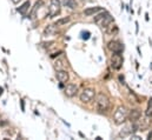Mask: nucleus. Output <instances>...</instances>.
I'll return each instance as SVG.
<instances>
[{"label": "nucleus", "mask_w": 152, "mask_h": 140, "mask_svg": "<svg viewBox=\"0 0 152 140\" xmlns=\"http://www.w3.org/2000/svg\"><path fill=\"white\" fill-rule=\"evenodd\" d=\"M133 124H134V127H136L137 132L138 131L143 132V131H146V130L150 128V126H151V118L146 115L144 118H139L138 120L133 121Z\"/></svg>", "instance_id": "obj_3"}, {"label": "nucleus", "mask_w": 152, "mask_h": 140, "mask_svg": "<svg viewBox=\"0 0 152 140\" xmlns=\"http://www.w3.org/2000/svg\"><path fill=\"white\" fill-rule=\"evenodd\" d=\"M127 114H129V111L125 106L120 105L117 107L115 112L113 114V120H114V124L115 125H121L126 121L127 119Z\"/></svg>", "instance_id": "obj_1"}, {"label": "nucleus", "mask_w": 152, "mask_h": 140, "mask_svg": "<svg viewBox=\"0 0 152 140\" xmlns=\"http://www.w3.org/2000/svg\"><path fill=\"white\" fill-rule=\"evenodd\" d=\"M21 111L25 112V104H24V100H21Z\"/></svg>", "instance_id": "obj_26"}, {"label": "nucleus", "mask_w": 152, "mask_h": 140, "mask_svg": "<svg viewBox=\"0 0 152 140\" xmlns=\"http://www.w3.org/2000/svg\"><path fill=\"white\" fill-rule=\"evenodd\" d=\"M57 79L59 80L60 84H66L70 79V75H69V72L65 70H59L57 71V74H56Z\"/></svg>", "instance_id": "obj_9"}, {"label": "nucleus", "mask_w": 152, "mask_h": 140, "mask_svg": "<svg viewBox=\"0 0 152 140\" xmlns=\"http://www.w3.org/2000/svg\"><path fill=\"white\" fill-rule=\"evenodd\" d=\"M90 35H91V33L88 31H86V32H83L81 33V38L85 39V40H87V39H90Z\"/></svg>", "instance_id": "obj_21"}, {"label": "nucleus", "mask_w": 152, "mask_h": 140, "mask_svg": "<svg viewBox=\"0 0 152 140\" xmlns=\"http://www.w3.org/2000/svg\"><path fill=\"white\" fill-rule=\"evenodd\" d=\"M61 9V2L60 0H50V7H48V17L54 18L60 13Z\"/></svg>", "instance_id": "obj_5"}, {"label": "nucleus", "mask_w": 152, "mask_h": 140, "mask_svg": "<svg viewBox=\"0 0 152 140\" xmlns=\"http://www.w3.org/2000/svg\"><path fill=\"white\" fill-rule=\"evenodd\" d=\"M77 92H78V87H77V85H75V84H67V86L65 87V94L69 98L76 97Z\"/></svg>", "instance_id": "obj_10"}, {"label": "nucleus", "mask_w": 152, "mask_h": 140, "mask_svg": "<svg viewBox=\"0 0 152 140\" xmlns=\"http://www.w3.org/2000/svg\"><path fill=\"white\" fill-rule=\"evenodd\" d=\"M57 32V26L56 25H50L45 28L44 31V35H52Z\"/></svg>", "instance_id": "obj_17"}, {"label": "nucleus", "mask_w": 152, "mask_h": 140, "mask_svg": "<svg viewBox=\"0 0 152 140\" xmlns=\"http://www.w3.org/2000/svg\"><path fill=\"white\" fill-rule=\"evenodd\" d=\"M42 6V0H39L37 1L36 4H34V6H33V8L31 9V13H30V15H28V18L32 20V19H34L36 17H37V14H38V11L39 8Z\"/></svg>", "instance_id": "obj_13"}, {"label": "nucleus", "mask_w": 152, "mask_h": 140, "mask_svg": "<svg viewBox=\"0 0 152 140\" xmlns=\"http://www.w3.org/2000/svg\"><path fill=\"white\" fill-rule=\"evenodd\" d=\"M96 101H97V107L99 112H105L110 106V99L104 93H98Z\"/></svg>", "instance_id": "obj_2"}, {"label": "nucleus", "mask_w": 152, "mask_h": 140, "mask_svg": "<svg viewBox=\"0 0 152 140\" xmlns=\"http://www.w3.org/2000/svg\"><path fill=\"white\" fill-rule=\"evenodd\" d=\"M54 67H56V70L57 71L64 70V67H65L64 60H57V61H56V64H54Z\"/></svg>", "instance_id": "obj_19"}, {"label": "nucleus", "mask_w": 152, "mask_h": 140, "mask_svg": "<svg viewBox=\"0 0 152 140\" xmlns=\"http://www.w3.org/2000/svg\"><path fill=\"white\" fill-rule=\"evenodd\" d=\"M148 138H149V139H151V138H152V131H151V132H150V133H149V136H148Z\"/></svg>", "instance_id": "obj_30"}, {"label": "nucleus", "mask_w": 152, "mask_h": 140, "mask_svg": "<svg viewBox=\"0 0 152 140\" xmlns=\"http://www.w3.org/2000/svg\"><path fill=\"white\" fill-rule=\"evenodd\" d=\"M63 5L65 7H69L71 9H75V8H77V6H78V2H77L76 0H63Z\"/></svg>", "instance_id": "obj_16"}, {"label": "nucleus", "mask_w": 152, "mask_h": 140, "mask_svg": "<svg viewBox=\"0 0 152 140\" xmlns=\"http://www.w3.org/2000/svg\"><path fill=\"white\" fill-rule=\"evenodd\" d=\"M2 91H4V90H2V88H1V87H0V96H1V94H2Z\"/></svg>", "instance_id": "obj_31"}, {"label": "nucleus", "mask_w": 152, "mask_h": 140, "mask_svg": "<svg viewBox=\"0 0 152 140\" xmlns=\"http://www.w3.org/2000/svg\"><path fill=\"white\" fill-rule=\"evenodd\" d=\"M146 115L148 117H150V118H152V106H148V109H146Z\"/></svg>", "instance_id": "obj_22"}, {"label": "nucleus", "mask_w": 152, "mask_h": 140, "mask_svg": "<svg viewBox=\"0 0 152 140\" xmlns=\"http://www.w3.org/2000/svg\"><path fill=\"white\" fill-rule=\"evenodd\" d=\"M30 6H31V2L30 1H25L20 7H18L17 8V11L20 13V14H23V15H25L26 13H27V11H28V8H30Z\"/></svg>", "instance_id": "obj_15"}, {"label": "nucleus", "mask_w": 152, "mask_h": 140, "mask_svg": "<svg viewBox=\"0 0 152 140\" xmlns=\"http://www.w3.org/2000/svg\"><path fill=\"white\" fill-rule=\"evenodd\" d=\"M100 11H103V8H102V7H99V6H94V7H87V8L84 11V14L90 17V15H93V14H96V13L100 12Z\"/></svg>", "instance_id": "obj_14"}, {"label": "nucleus", "mask_w": 152, "mask_h": 140, "mask_svg": "<svg viewBox=\"0 0 152 140\" xmlns=\"http://www.w3.org/2000/svg\"><path fill=\"white\" fill-rule=\"evenodd\" d=\"M112 23H113V17L107 12V13L104 15V18H103L98 24H99L102 27H106L107 25H110V24H112Z\"/></svg>", "instance_id": "obj_12"}, {"label": "nucleus", "mask_w": 152, "mask_h": 140, "mask_svg": "<svg viewBox=\"0 0 152 140\" xmlns=\"http://www.w3.org/2000/svg\"><path fill=\"white\" fill-rule=\"evenodd\" d=\"M19 1H21V0H12V2H13L14 5H17V4H19Z\"/></svg>", "instance_id": "obj_27"}, {"label": "nucleus", "mask_w": 152, "mask_h": 140, "mask_svg": "<svg viewBox=\"0 0 152 140\" xmlns=\"http://www.w3.org/2000/svg\"><path fill=\"white\" fill-rule=\"evenodd\" d=\"M53 44H54V41H48V42H44V46L45 47H51Z\"/></svg>", "instance_id": "obj_23"}, {"label": "nucleus", "mask_w": 152, "mask_h": 140, "mask_svg": "<svg viewBox=\"0 0 152 140\" xmlns=\"http://www.w3.org/2000/svg\"><path fill=\"white\" fill-rule=\"evenodd\" d=\"M131 139H136V140H138V139H140V137H138V136H136V134L133 133V134H131Z\"/></svg>", "instance_id": "obj_25"}, {"label": "nucleus", "mask_w": 152, "mask_h": 140, "mask_svg": "<svg viewBox=\"0 0 152 140\" xmlns=\"http://www.w3.org/2000/svg\"><path fill=\"white\" fill-rule=\"evenodd\" d=\"M123 63H124V59H123L121 54L114 53L113 55L111 57V67L113 70H120L121 66H123Z\"/></svg>", "instance_id": "obj_6"}, {"label": "nucleus", "mask_w": 152, "mask_h": 140, "mask_svg": "<svg viewBox=\"0 0 152 140\" xmlns=\"http://www.w3.org/2000/svg\"><path fill=\"white\" fill-rule=\"evenodd\" d=\"M140 117H142V112H140V109H138V108H133V109L129 111L127 119H129L131 122H133V121L138 120Z\"/></svg>", "instance_id": "obj_11"}, {"label": "nucleus", "mask_w": 152, "mask_h": 140, "mask_svg": "<svg viewBox=\"0 0 152 140\" xmlns=\"http://www.w3.org/2000/svg\"><path fill=\"white\" fill-rule=\"evenodd\" d=\"M61 53H63V52H61V51H59V52H56V53H53V54H52L51 57H52V58H56V57H58V55H60Z\"/></svg>", "instance_id": "obj_24"}, {"label": "nucleus", "mask_w": 152, "mask_h": 140, "mask_svg": "<svg viewBox=\"0 0 152 140\" xmlns=\"http://www.w3.org/2000/svg\"><path fill=\"white\" fill-rule=\"evenodd\" d=\"M96 97V91L94 88H91V87H87V88H84L83 92L80 93L79 98H80V101L84 103V104H88L93 100V98Z\"/></svg>", "instance_id": "obj_4"}, {"label": "nucleus", "mask_w": 152, "mask_h": 140, "mask_svg": "<svg viewBox=\"0 0 152 140\" xmlns=\"http://www.w3.org/2000/svg\"><path fill=\"white\" fill-rule=\"evenodd\" d=\"M107 48H109L111 52H113V53H119V54H121L123 51H124V46H123V44L119 42V41H117V40L110 41L109 45H107Z\"/></svg>", "instance_id": "obj_8"}, {"label": "nucleus", "mask_w": 152, "mask_h": 140, "mask_svg": "<svg viewBox=\"0 0 152 140\" xmlns=\"http://www.w3.org/2000/svg\"><path fill=\"white\" fill-rule=\"evenodd\" d=\"M69 21H70V18H69V17H65V18L58 19V20L56 21V24H54V25L58 27V26H63V25H66Z\"/></svg>", "instance_id": "obj_18"}, {"label": "nucleus", "mask_w": 152, "mask_h": 140, "mask_svg": "<svg viewBox=\"0 0 152 140\" xmlns=\"http://www.w3.org/2000/svg\"><path fill=\"white\" fill-rule=\"evenodd\" d=\"M106 13H107V12H106V11H104V12H102V13L97 14V15L94 17V23H97V24H98V23H99V21H100V20L104 18V15H105Z\"/></svg>", "instance_id": "obj_20"}, {"label": "nucleus", "mask_w": 152, "mask_h": 140, "mask_svg": "<svg viewBox=\"0 0 152 140\" xmlns=\"http://www.w3.org/2000/svg\"><path fill=\"white\" fill-rule=\"evenodd\" d=\"M136 132H137V130H136V127H134V124H133V122H130V124H127V125H125V126L123 127V130L119 132V137L125 138V137L131 136V134H133V133H136Z\"/></svg>", "instance_id": "obj_7"}, {"label": "nucleus", "mask_w": 152, "mask_h": 140, "mask_svg": "<svg viewBox=\"0 0 152 140\" xmlns=\"http://www.w3.org/2000/svg\"><path fill=\"white\" fill-rule=\"evenodd\" d=\"M151 69H152V63H151Z\"/></svg>", "instance_id": "obj_32"}, {"label": "nucleus", "mask_w": 152, "mask_h": 140, "mask_svg": "<svg viewBox=\"0 0 152 140\" xmlns=\"http://www.w3.org/2000/svg\"><path fill=\"white\" fill-rule=\"evenodd\" d=\"M149 106H152V98L149 99Z\"/></svg>", "instance_id": "obj_29"}, {"label": "nucleus", "mask_w": 152, "mask_h": 140, "mask_svg": "<svg viewBox=\"0 0 152 140\" xmlns=\"http://www.w3.org/2000/svg\"><path fill=\"white\" fill-rule=\"evenodd\" d=\"M119 79H120V81H121V84H124V78H123V77H121V75H120V77H119Z\"/></svg>", "instance_id": "obj_28"}]
</instances>
